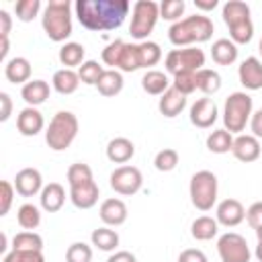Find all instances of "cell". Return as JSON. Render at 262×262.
Returning a JSON list of instances; mask_svg holds the SVG:
<instances>
[{"mask_svg":"<svg viewBox=\"0 0 262 262\" xmlns=\"http://www.w3.org/2000/svg\"><path fill=\"white\" fill-rule=\"evenodd\" d=\"M66 178H68V184L70 186H78V184H84V182H90L94 180L92 176V168L88 164H82V162H76L68 168L66 172Z\"/></svg>","mask_w":262,"mask_h":262,"instance_id":"60d3db41","label":"cell"},{"mask_svg":"<svg viewBox=\"0 0 262 262\" xmlns=\"http://www.w3.org/2000/svg\"><path fill=\"white\" fill-rule=\"evenodd\" d=\"M184 8H186L184 0H164V2L160 4V18L170 20V23L174 25V23H178L180 16L184 14Z\"/></svg>","mask_w":262,"mask_h":262,"instance_id":"ee69618b","label":"cell"},{"mask_svg":"<svg viewBox=\"0 0 262 262\" xmlns=\"http://www.w3.org/2000/svg\"><path fill=\"white\" fill-rule=\"evenodd\" d=\"M227 29H229V39L235 45H246L254 37V23H252V18H244L239 23H233Z\"/></svg>","mask_w":262,"mask_h":262,"instance_id":"e575fe53","label":"cell"},{"mask_svg":"<svg viewBox=\"0 0 262 262\" xmlns=\"http://www.w3.org/2000/svg\"><path fill=\"white\" fill-rule=\"evenodd\" d=\"M170 86H172V82H170L168 74L162 70H147L141 78V88L151 96H162Z\"/></svg>","mask_w":262,"mask_h":262,"instance_id":"484cf974","label":"cell"},{"mask_svg":"<svg viewBox=\"0 0 262 262\" xmlns=\"http://www.w3.org/2000/svg\"><path fill=\"white\" fill-rule=\"evenodd\" d=\"M41 12V0H18L14 4V14L23 23H31Z\"/></svg>","mask_w":262,"mask_h":262,"instance_id":"7bdbcfd3","label":"cell"},{"mask_svg":"<svg viewBox=\"0 0 262 262\" xmlns=\"http://www.w3.org/2000/svg\"><path fill=\"white\" fill-rule=\"evenodd\" d=\"M123 47H125V41L115 39L102 49L100 59H102L104 66H108V70H117L119 68V61H121V55H123Z\"/></svg>","mask_w":262,"mask_h":262,"instance_id":"b9f144b4","label":"cell"},{"mask_svg":"<svg viewBox=\"0 0 262 262\" xmlns=\"http://www.w3.org/2000/svg\"><path fill=\"white\" fill-rule=\"evenodd\" d=\"M141 68L139 61V43H125L123 47V55L119 61V72H135Z\"/></svg>","mask_w":262,"mask_h":262,"instance_id":"8d00e7d4","label":"cell"},{"mask_svg":"<svg viewBox=\"0 0 262 262\" xmlns=\"http://www.w3.org/2000/svg\"><path fill=\"white\" fill-rule=\"evenodd\" d=\"M12 250H37V252H43V237L37 231H18L12 237Z\"/></svg>","mask_w":262,"mask_h":262,"instance_id":"d590c367","label":"cell"},{"mask_svg":"<svg viewBox=\"0 0 262 262\" xmlns=\"http://www.w3.org/2000/svg\"><path fill=\"white\" fill-rule=\"evenodd\" d=\"M215 25L209 16L205 14H190L180 18L178 23L170 25L168 29V39L176 47H192V43H205L213 37Z\"/></svg>","mask_w":262,"mask_h":262,"instance_id":"7a4b0ae2","label":"cell"},{"mask_svg":"<svg viewBox=\"0 0 262 262\" xmlns=\"http://www.w3.org/2000/svg\"><path fill=\"white\" fill-rule=\"evenodd\" d=\"M41 27L51 41L63 43L72 35V4H70V0H51L43 8Z\"/></svg>","mask_w":262,"mask_h":262,"instance_id":"3957f363","label":"cell"},{"mask_svg":"<svg viewBox=\"0 0 262 262\" xmlns=\"http://www.w3.org/2000/svg\"><path fill=\"white\" fill-rule=\"evenodd\" d=\"M129 0H76L74 10L88 31H115L131 10Z\"/></svg>","mask_w":262,"mask_h":262,"instance_id":"6da1fadb","label":"cell"},{"mask_svg":"<svg viewBox=\"0 0 262 262\" xmlns=\"http://www.w3.org/2000/svg\"><path fill=\"white\" fill-rule=\"evenodd\" d=\"M66 262H92V248L86 242H74L66 250Z\"/></svg>","mask_w":262,"mask_h":262,"instance_id":"f6af8a7d","label":"cell"},{"mask_svg":"<svg viewBox=\"0 0 262 262\" xmlns=\"http://www.w3.org/2000/svg\"><path fill=\"white\" fill-rule=\"evenodd\" d=\"M217 117H219L217 104H215V100L209 98V96H203V98L194 100L192 106H190V123H192L194 127H199V129H209V127H213L215 121H217Z\"/></svg>","mask_w":262,"mask_h":262,"instance_id":"8fae6325","label":"cell"},{"mask_svg":"<svg viewBox=\"0 0 262 262\" xmlns=\"http://www.w3.org/2000/svg\"><path fill=\"white\" fill-rule=\"evenodd\" d=\"M98 215H100V221L106 225V227H119L127 221V215H129V209L125 205L123 199H117V196H111V199H104L100 203V209H98Z\"/></svg>","mask_w":262,"mask_h":262,"instance_id":"5bb4252c","label":"cell"},{"mask_svg":"<svg viewBox=\"0 0 262 262\" xmlns=\"http://www.w3.org/2000/svg\"><path fill=\"white\" fill-rule=\"evenodd\" d=\"M221 16H223V23L229 27L233 23H239L244 18H252L250 16V6L242 0H227L221 8Z\"/></svg>","mask_w":262,"mask_h":262,"instance_id":"1f68e13d","label":"cell"},{"mask_svg":"<svg viewBox=\"0 0 262 262\" xmlns=\"http://www.w3.org/2000/svg\"><path fill=\"white\" fill-rule=\"evenodd\" d=\"M254 254H256V258L262 262V239H258V246H256V252H254Z\"/></svg>","mask_w":262,"mask_h":262,"instance_id":"91938a15","label":"cell"},{"mask_svg":"<svg viewBox=\"0 0 262 262\" xmlns=\"http://www.w3.org/2000/svg\"><path fill=\"white\" fill-rule=\"evenodd\" d=\"M158 18H160V4L158 2L137 0L131 8V25H129L131 39H135L137 43L147 41L149 33L156 29Z\"/></svg>","mask_w":262,"mask_h":262,"instance_id":"8992f818","label":"cell"},{"mask_svg":"<svg viewBox=\"0 0 262 262\" xmlns=\"http://www.w3.org/2000/svg\"><path fill=\"white\" fill-rule=\"evenodd\" d=\"M98 196H100V188L94 180L78 186H70V201L76 209H92L98 203Z\"/></svg>","mask_w":262,"mask_h":262,"instance_id":"ac0fdd59","label":"cell"},{"mask_svg":"<svg viewBox=\"0 0 262 262\" xmlns=\"http://www.w3.org/2000/svg\"><path fill=\"white\" fill-rule=\"evenodd\" d=\"M86 49L82 43H76V41H66L61 47H59V61L63 68H80L86 59Z\"/></svg>","mask_w":262,"mask_h":262,"instance_id":"4316f807","label":"cell"},{"mask_svg":"<svg viewBox=\"0 0 262 262\" xmlns=\"http://www.w3.org/2000/svg\"><path fill=\"white\" fill-rule=\"evenodd\" d=\"M14 192H16V188H14V184H12L10 180H2V182H0V215H2V217L10 211Z\"/></svg>","mask_w":262,"mask_h":262,"instance_id":"c3c4849f","label":"cell"},{"mask_svg":"<svg viewBox=\"0 0 262 262\" xmlns=\"http://www.w3.org/2000/svg\"><path fill=\"white\" fill-rule=\"evenodd\" d=\"M90 242H92L94 248H98L102 252H115L117 246H119V233L115 229L102 225V227H98L90 233Z\"/></svg>","mask_w":262,"mask_h":262,"instance_id":"f546056e","label":"cell"},{"mask_svg":"<svg viewBox=\"0 0 262 262\" xmlns=\"http://www.w3.org/2000/svg\"><path fill=\"white\" fill-rule=\"evenodd\" d=\"M0 43H2V47H0V59L6 63L8 59H6V55H8V51H10V43H8V37H0Z\"/></svg>","mask_w":262,"mask_h":262,"instance_id":"6f0895ef","label":"cell"},{"mask_svg":"<svg viewBox=\"0 0 262 262\" xmlns=\"http://www.w3.org/2000/svg\"><path fill=\"white\" fill-rule=\"evenodd\" d=\"M186 106V96L182 92H178L174 86H170L158 100V111L166 117V119H174L178 117Z\"/></svg>","mask_w":262,"mask_h":262,"instance_id":"d6986e66","label":"cell"},{"mask_svg":"<svg viewBox=\"0 0 262 262\" xmlns=\"http://www.w3.org/2000/svg\"><path fill=\"white\" fill-rule=\"evenodd\" d=\"M43 127H45V119L37 106H25L16 115V129L25 137H35L37 133L43 131Z\"/></svg>","mask_w":262,"mask_h":262,"instance_id":"e0dca14e","label":"cell"},{"mask_svg":"<svg viewBox=\"0 0 262 262\" xmlns=\"http://www.w3.org/2000/svg\"><path fill=\"white\" fill-rule=\"evenodd\" d=\"M12 115V98L8 92H0V121L6 123Z\"/></svg>","mask_w":262,"mask_h":262,"instance_id":"816d5d0a","label":"cell"},{"mask_svg":"<svg viewBox=\"0 0 262 262\" xmlns=\"http://www.w3.org/2000/svg\"><path fill=\"white\" fill-rule=\"evenodd\" d=\"M49 92H51L49 84H47L45 80H41V78L29 80V82L20 88V96H23V100L27 102V106H39V104H43V102L49 98Z\"/></svg>","mask_w":262,"mask_h":262,"instance_id":"603a6c76","label":"cell"},{"mask_svg":"<svg viewBox=\"0 0 262 262\" xmlns=\"http://www.w3.org/2000/svg\"><path fill=\"white\" fill-rule=\"evenodd\" d=\"M221 88V76L217 70L213 68H203L196 72V90H201L203 94H215Z\"/></svg>","mask_w":262,"mask_h":262,"instance_id":"d6a6232c","label":"cell"},{"mask_svg":"<svg viewBox=\"0 0 262 262\" xmlns=\"http://www.w3.org/2000/svg\"><path fill=\"white\" fill-rule=\"evenodd\" d=\"M78 129L80 123L72 111H57L45 129V143L53 151H63L74 143Z\"/></svg>","mask_w":262,"mask_h":262,"instance_id":"277c9868","label":"cell"},{"mask_svg":"<svg viewBox=\"0 0 262 262\" xmlns=\"http://www.w3.org/2000/svg\"><path fill=\"white\" fill-rule=\"evenodd\" d=\"M102 74H104V68H102L96 59H86V61L78 68L80 82H84V84H88V86H96Z\"/></svg>","mask_w":262,"mask_h":262,"instance_id":"74e56055","label":"cell"},{"mask_svg":"<svg viewBox=\"0 0 262 262\" xmlns=\"http://www.w3.org/2000/svg\"><path fill=\"white\" fill-rule=\"evenodd\" d=\"M111 188L121 196H133L143 186V174L137 166H119L111 172Z\"/></svg>","mask_w":262,"mask_h":262,"instance_id":"30bf717a","label":"cell"},{"mask_svg":"<svg viewBox=\"0 0 262 262\" xmlns=\"http://www.w3.org/2000/svg\"><path fill=\"white\" fill-rule=\"evenodd\" d=\"M237 51H239L237 45L225 37L213 41V45H211V57L217 66H231L237 59Z\"/></svg>","mask_w":262,"mask_h":262,"instance_id":"cb8c5ba5","label":"cell"},{"mask_svg":"<svg viewBox=\"0 0 262 262\" xmlns=\"http://www.w3.org/2000/svg\"><path fill=\"white\" fill-rule=\"evenodd\" d=\"M178 162H180V156L174 147H164L154 158V166L158 172H172L178 166Z\"/></svg>","mask_w":262,"mask_h":262,"instance_id":"ab89813d","label":"cell"},{"mask_svg":"<svg viewBox=\"0 0 262 262\" xmlns=\"http://www.w3.org/2000/svg\"><path fill=\"white\" fill-rule=\"evenodd\" d=\"M260 139L254 137L252 133H239L233 137V147H231V154L235 160L244 162V164H250V162H256L260 158Z\"/></svg>","mask_w":262,"mask_h":262,"instance_id":"4fadbf2b","label":"cell"},{"mask_svg":"<svg viewBox=\"0 0 262 262\" xmlns=\"http://www.w3.org/2000/svg\"><path fill=\"white\" fill-rule=\"evenodd\" d=\"M14 188L20 196H35V194H41L43 190V176L37 168H23L16 172L14 176Z\"/></svg>","mask_w":262,"mask_h":262,"instance_id":"9a60e30c","label":"cell"},{"mask_svg":"<svg viewBox=\"0 0 262 262\" xmlns=\"http://www.w3.org/2000/svg\"><path fill=\"white\" fill-rule=\"evenodd\" d=\"M39 203H41V209L47 211V213H57L63 203H66V188L59 184V182H49L43 186L41 194H39Z\"/></svg>","mask_w":262,"mask_h":262,"instance_id":"44dd1931","label":"cell"},{"mask_svg":"<svg viewBox=\"0 0 262 262\" xmlns=\"http://www.w3.org/2000/svg\"><path fill=\"white\" fill-rule=\"evenodd\" d=\"M256 237H258V239H262V227H260V229H256Z\"/></svg>","mask_w":262,"mask_h":262,"instance_id":"94428289","label":"cell"},{"mask_svg":"<svg viewBox=\"0 0 262 262\" xmlns=\"http://www.w3.org/2000/svg\"><path fill=\"white\" fill-rule=\"evenodd\" d=\"M106 262H137V258H135V254H131L127 250H119V252L111 254Z\"/></svg>","mask_w":262,"mask_h":262,"instance_id":"11a10c76","label":"cell"},{"mask_svg":"<svg viewBox=\"0 0 262 262\" xmlns=\"http://www.w3.org/2000/svg\"><path fill=\"white\" fill-rule=\"evenodd\" d=\"M237 78L246 90H260L262 88V59H258L256 55L246 57L237 68Z\"/></svg>","mask_w":262,"mask_h":262,"instance_id":"2e32d148","label":"cell"},{"mask_svg":"<svg viewBox=\"0 0 262 262\" xmlns=\"http://www.w3.org/2000/svg\"><path fill=\"white\" fill-rule=\"evenodd\" d=\"M12 29V16L8 14V10H0V37H8Z\"/></svg>","mask_w":262,"mask_h":262,"instance_id":"db71d44e","label":"cell"},{"mask_svg":"<svg viewBox=\"0 0 262 262\" xmlns=\"http://www.w3.org/2000/svg\"><path fill=\"white\" fill-rule=\"evenodd\" d=\"M31 61L23 55H16V57H10L6 63H4V76L10 84H27L31 80Z\"/></svg>","mask_w":262,"mask_h":262,"instance_id":"ffe728a7","label":"cell"},{"mask_svg":"<svg viewBox=\"0 0 262 262\" xmlns=\"http://www.w3.org/2000/svg\"><path fill=\"white\" fill-rule=\"evenodd\" d=\"M178 262H209L205 252L199 248H186L178 254Z\"/></svg>","mask_w":262,"mask_h":262,"instance_id":"f907efd6","label":"cell"},{"mask_svg":"<svg viewBox=\"0 0 262 262\" xmlns=\"http://www.w3.org/2000/svg\"><path fill=\"white\" fill-rule=\"evenodd\" d=\"M217 254L221 262H250L252 252L244 235L235 231H227L217 239Z\"/></svg>","mask_w":262,"mask_h":262,"instance_id":"9c48e42d","label":"cell"},{"mask_svg":"<svg viewBox=\"0 0 262 262\" xmlns=\"http://www.w3.org/2000/svg\"><path fill=\"white\" fill-rule=\"evenodd\" d=\"M219 233V223L215 217H209V215H201L192 221L190 225V235L196 239V242H209L213 239L215 235Z\"/></svg>","mask_w":262,"mask_h":262,"instance_id":"83f0119b","label":"cell"},{"mask_svg":"<svg viewBox=\"0 0 262 262\" xmlns=\"http://www.w3.org/2000/svg\"><path fill=\"white\" fill-rule=\"evenodd\" d=\"M2 262H45V256L37 250H10L2 256Z\"/></svg>","mask_w":262,"mask_h":262,"instance_id":"bcb514c9","label":"cell"},{"mask_svg":"<svg viewBox=\"0 0 262 262\" xmlns=\"http://www.w3.org/2000/svg\"><path fill=\"white\" fill-rule=\"evenodd\" d=\"M162 59V49L156 41H141L139 43V61L141 68H151Z\"/></svg>","mask_w":262,"mask_h":262,"instance_id":"f35d334b","label":"cell"},{"mask_svg":"<svg viewBox=\"0 0 262 262\" xmlns=\"http://www.w3.org/2000/svg\"><path fill=\"white\" fill-rule=\"evenodd\" d=\"M51 86H53L55 92H59V94H63V96L74 94V92L78 90V86H80V76H78L76 70L61 68V70H57V72L53 74Z\"/></svg>","mask_w":262,"mask_h":262,"instance_id":"d4e9b609","label":"cell"},{"mask_svg":"<svg viewBox=\"0 0 262 262\" xmlns=\"http://www.w3.org/2000/svg\"><path fill=\"white\" fill-rule=\"evenodd\" d=\"M233 147V135L227 129H213L207 137V149L211 154H227Z\"/></svg>","mask_w":262,"mask_h":262,"instance_id":"836d02e7","label":"cell"},{"mask_svg":"<svg viewBox=\"0 0 262 262\" xmlns=\"http://www.w3.org/2000/svg\"><path fill=\"white\" fill-rule=\"evenodd\" d=\"M133 156H135V145L127 137H113L106 143V158L113 164H123L125 166Z\"/></svg>","mask_w":262,"mask_h":262,"instance_id":"7402d4cb","label":"cell"},{"mask_svg":"<svg viewBox=\"0 0 262 262\" xmlns=\"http://www.w3.org/2000/svg\"><path fill=\"white\" fill-rule=\"evenodd\" d=\"M215 219L223 227H237L246 219V207L237 199H223L215 209Z\"/></svg>","mask_w":262,"mask_h":262,"instance_id":"7c38bea8","label":"cell"},{"mask_svg":"<svg viewBox=\"0 0 262 262\" xmlns=\"http://www.w3.org/2000/svg\"><path fill=\"white\" fill-rule=\"evenodd\" d=\"M6 248H8V244H6V233H0V252H2V254H8Z\"/></svg>","mask_w":262,"mask_h":262,"instance_id":"680465c9","label":"cell"},{"mask_svg":"<svg viewBox=\"0 0 262 262\" xmlns=\"http://www.w3.org/2000/svg\"><path fill=\"white\" fill-rule=\"evenodd\" d=\"M16 221L25 231H33L41 225V209L33 203H23L16 211Z\"/></svg>","mask_w":262,"mask_h":262,"instance_id":"4dcf8cb0","label":"cell"},{"mask_svg":"<svg viewBox=\"0 0 262 262\" xmlns=\"http://www.w3.org/2000/svg\"><path fill=\"white\" fill-rule=\"evenodd\" d=\"M252 96L248 92H231L223 102V129H227L231 135H239L252 119Z\"/></svg>","mask_w":262,"mask_h":262,"instance_id":"5b68a950","label":"cell"},{"mask_svg":"<svg viewBox=\"0 0 262 262\" xmlns=\"http://www.w3.org/2000/svg\"><path fill=\"white\" fill-rule=\"evenodd\" d=\"M217 176L211 170H199L192 174L190 184H188V194L190 203L199 211H211L213 205L217 203Z\"/></svg>","mask_w":262,"mask_h":262,"instance_id":"52a82bcc","label":"cell"},{"mask_svg":"<svg viewBox=\"0 0 262 262\" xmlns=\"http://www.w3.org/2000/svg\"><path fill=\"white\" fill-rule=\"evenodd\" d=\"M172 86L178 92H182L184 96H188V94H192L196 90V74H192V72L176 74V76H172Z\"/></svg>","mask_w":262,"mask_h":262,"instance_id":"7dc6e473","label":"cell"},{"mask_svg":"<svg viewBox=\"0 0 262 262\" xmlns=\"http://www.w3.org/2000/svg\"><path fill=\"white\" fill-rule=\"evenodd\" d=\"M123 84H125L123 72H119V70H104V74L100 76V80L96 84V90H98V94L108 98V96H117L123 90Z\"/></svg>","mask_w":262,"mask_h":262,"instance_id":"f1b7e54d","label":"cell"},{"mask_svg":"<svg viewBox=\"0 0 262 262\" xmlns=\"http://www.w3.org/2000/svg\"><path fill=\"white\" fill-rule=\"evenodd\" d=\"M258 49H260V55H262V39H260V43H258Z\"/></svg>","mask_w":262,"mask_h":262,"instance_id":"6125c7cd","label":"cell"},{"mask_svg":"<svg viewBox=\"0 0 262 262\" xmlns=\"http://www.w3.org/2000/svg\"><path fill=\"white\" fill-rule=\"evenodd\" d=\"M246 221L254 231L262 227V201H256L246 209Z\"/></svg>","mask_w":262,"mask_h":262,"instance_id":"681fc988","label":"cell"},{"mask_svg":"<svg viewBox=\"0 0 262 262\" xmlns=\"http://www.w3.org/2000/svg\"><path fill=\"white\" fill-rule=\"evenodd\" d=\"M250 129H252V135H254V137L262 139V108H258L256 113H252Z\"/></svg>","mask_w":262,"mask_h":262,"instance_id":"f5cc1de1","label":"cell"},{"mask_svg":"<svg viewBox=\"0 0 262 262\" xmlns=\"http://www.w3.org/2000/svg\"><path fill=\"white\" fill-rule=\"evenodd\" d=\"M217 0H194V6L199 8V10H203V12H209V10H213V8H217Z\"/></svg>","mask_w":262,"mask_h":262,"instance_id":"9f6ffc18","label":"cell"},{"mask_svg":"<svg viewBox=\"0 0 262 262\" xmlns=\"http://www.w3.org/2000/svg\"><path fill=\"white\" fill-rule=\"evenodd\" d=\"M166 74H182V72H192L196 74L199 70L205 68V51L199 47H180V49H170L164 59Z\"/></svg>","mask_w":262,"mask_h":262,"instance_id":"ba28073f","label":"cell"}]
</instances>
